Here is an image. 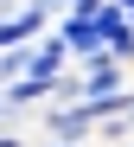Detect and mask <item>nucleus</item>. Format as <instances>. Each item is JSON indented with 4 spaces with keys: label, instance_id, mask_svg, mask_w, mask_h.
I'll return each instance as SVG.
<instances>
[{
    "label": "nucleus",
    "instance_id": "f03ea898",
    "mask_svg": "<svg viewBox=\"0 0 134 147\" xmlns=\"http://www.w3.org/2000/svg\"><path fill=\"white\" fill-rule=\"evenodd\" d=\"M128 70L134 64H121V58H90V64H77V77H83V96H115V90H128Z\"/></svg>",
    "mask_w": 134,
    "mask_h": 147
},
{
    "label": "nucleus",
    "instance_id": "20e7f679",
    "mask_svg": "<svg viewBox=\"0 0 134 147\" xmlns=\"http://www.w3.org/2000/svg\"><path fill=\"white\" fill-rule=\"evenodd\" d=\"M13 115H19V109L7 102V90H0V128H13Z\"/></svg>",
    "mask_w": 134,
    "mask_h": 147
},
{
    "label": "nucleus",
    "instance_id": "39448f33",
    "mask_svg": "<svg viewBox=\"0 0 134 147\" xmlns=\"http://www.w3.org/2000/svg\"><path fill=\"white\" fill-rule=\"evenodd\" d=\"M0 147H32L26 134H13V128H0Z\"/></svg>",
    "mask_w": 134,
    "mask_h": 147
},
{
    "label": "nucleus",
    "instance_id": "423d86ee",
    "mask_svg": "<svg viewBox=\"0 0 134 147\" xmlns=\"http://www.w3.org/2000/svg\"><path fill=\"white\" fill-rule=\"evenodd\" d=\"M38 147H70V141H38Z\"/></svg>",
    "mask_w": 134,
    "mask_h": 147
},
{
    "label": "nucleus",
    "instance_id": "7ed1b4c3",
    "mask_svg": "<svg viewBox=\"0 0 134 147\" xmlns=\"http://www.w3.org/2000/svg\"><path fill=\"white\" fill-rule=\"evenodd\" d=\"M26 77V51H0V90Z\"/></svg>",
    "mask_w": 134,
    "mask_h": 147
},
{
    "label": "nucleus",
    "instance_id": "f257e3e1",
    "mask_svg": "<svg viewBox=\"0 0 134 147\" xmlns=\"http://www.w3.org/2000/svg\"><path fill=\"white\" fill-rule=\"evenodd\" d=\"M38 128H45V141H70V147H83V141H96V109H90V102L38 109Z\"/></svg>",
    "mask_w": 134,
    "mask_h": 147
}]
</instances>
